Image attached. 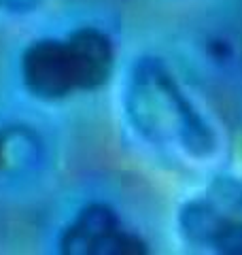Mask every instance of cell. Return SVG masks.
I'll return each mask as SVG.
<instances>
[{
	"mask_svg": "<svg viewBox=\"0 0 242 255\" xmlns=\"http://www.w3.org/2000/svg\"><path fill=\"white\" fill-rule=\"evenodd\" d=\"M130 113L138 130L149 138L176 136L196 157H204L215 149L211 128L155 60H144L136 68L130 92Z\"/></svg>",
	"mask_w": 242,
	"mask_h": 255,
	"instance_id": "6da1fadb",
	"label": "cell"
},
{
	"mask_svg": "<svg viewBox=\"0 0 242 255\" xmlns=\"http://www.w3.org/2000/svg\"><path fill=\"white\" fill-rule=\"evenodd\" d=\"M181 228L191 243L221 253H242V185L223 179L206 200L189 202L181 211Z\"/></svg>",
	"mask_w": 242,
	"mask_h": 255,
	"instance_id": "7a4b0ae2",
	"label": "cell"
},
{
	"mask_svg": "<svg viewBox=\"0 0 242 255\" xmlns=\"http://www.w3.org/2000/svg\"><path fill=\"white\" fill-rule=\"evenodd\" d=\"M60 251L66 255H140L147 245L121 226L115 211L90 204L64 230Z\"/></svg>",
	"mask_w": 242,
	"mask_h": 255,
	"instance_id": "3957f363",
	"label": "cell"
},
{
	"mask_svg": "<svg viewBox=\"0 0 242 255\" xmlns=\"http://www.w3.org/2000/svg\"><path fill=\"white\" fill-rule=\"evenodd\" d=\"M23 87L38 100H62L79 92L66 38H38L21 53Z\"/></svg>",
	"mask_w": 242,
	"mask_h": 255,
	"instance_id": "277c9868",
	"label": "cell"
},
{
	"mask_svg": "<svg viewBox=\"0 0 242 255\" xmlns=\"http://www.w3.org/2000/svg\"><path fill=\"white\" fill-rule=\"evenodd\" d=\"M75 64L79 92H94L109 83L115 66V49L102 30L83 26L66 36Z\"/></svg>",
	"mask_w": 242,
	"mask_h": 255,
	"instance_id": "5b68a950",
	"label": "cell"
}]
</instances>
